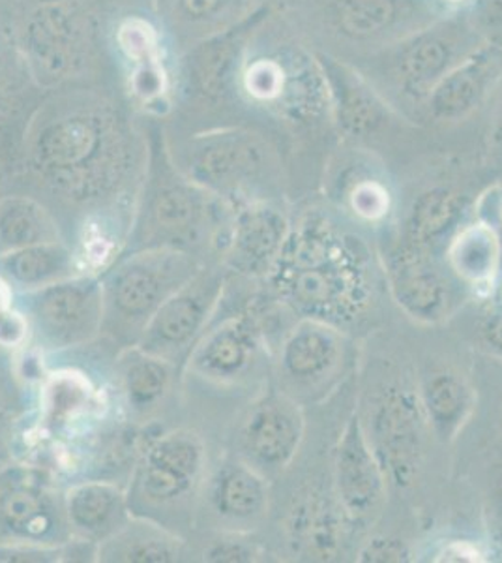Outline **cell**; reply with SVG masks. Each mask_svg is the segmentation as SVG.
Wrapping results in <instances>:
<instances>
[{
  "instance_id": "cell-1",
  "label": "cell",
  "mask_w": 502,
  "mask_h": 563,
  "mask_svg": "<svg viewBox=\"0 0 502 563\" xmlns=\"http://www.w3.org/2000/svg\"><path fill=\"white\" fill-rule=\"evenodd\" d=\"M276 299L300 318L349 331L376 301V271L362 241L321 211L305 212L267 276Z\"/></svg>"
},
{
  "instance_id": "cell-2",
  "label": "cell",
  "mask_w": 502,
  "mask_h": 563,
  "mask_svg": "<svg viewBox=\"0 0 502 563\" xmlns=\"http://www.w3.org/2000/svg\"><path fill=\"white\" fill-rule=\"evenodd\" d=\"M32 169L71 203H96L124 183L130 169L126 140L111 119L74 111L49 121L34 135Z\"/></svg>"
},
{
  "instance_id": "cell-3",
  "label": "cell",
  "mask_w": 502,
  "mask_h": 563,
  "mask_svg": "<svg viewBox=\"0 0 502 563\" xmlns=\"http://www.w3.org/2000/svg\"><path fill=\"white\" fill-rule=\"evenodd\" d=\"M209 467V449L196 430L172 429L153 435L130 472V515L182 536V528H191L198 515Z\"/></svg>"
},
{
  "instance_id": "cell-4",
  "label": "cell",
  "mask_w": 502,
  "mask_h": 563,
  "mask_svg": "<svg viewBox=\"0 0 502 563\" xmlns=\"http://www.w3.org/2000/svg\"><path fill=\"white\" fill-rule=\"evenodd\" d=\"M209 262L182 250H140L119 254L100 273L102 334L119 352L137 344L161 305Z\"/></svg>"
},
{
  "instance_id": "cell-5",
  "label": "cell",
  "mask_w": 502,
  "mask_h": 563,
  "mask_svg": "<svg viewBox=\"0 0 502 563\" xmlns=\"http://www.w3.org/2000/svg\"><path fill=\"white\" fill-rule=\"evenodd\" d=\"M231 217L233 211L227 212L222 199L190 179L159 180L119 254L171 249L214 262L210 254L217 252L222 257Z\"/></svg>"
},
{
  "instance_id": "cell-6",
  "label": "cell",
  "mask_w": 502,
  "mask_h": 563,
  "mask_svg": "<svg viewBox=\"0 0 502 563\" xmlns=\"http://www.w3.org/2000/svg\"><path fill=\"white\" fill-rule=\"evenodd\" d=\"M355 366L349 333L326 321L299 318L281 339L274 361L278 389L297 402L321 404Z\"/></svg>"
},
{
  "instance_id": "cell-7",
  "label": "cell",
  "mask_w": 502,
  "mask_h": 563,
  "mask_svg": "<svg viewBox=\"0 0 502 563\" xmlns=\"http://www.w3.org/2000/svg\"><path fill=\"white\" fill-rule=\"evenodd\" d=\"M360 417L388 485L401 490L413 487L424 470L432 438L416 384L392 379L379 385L366 416Z\"/></svg>"
},
{
  "instance_id": "cell-8",
  "label": "cell",
  "mask_w": 502,
  "mask_h": 563,
  "mask_svg": "<svg viewBox=\"0 0 502 563\" xmlns=\"http://www.w3.org/2000/svg\"><path fill=\"white\" fill-rule=\"evenodd\" d=\"M13 307L25 316L29 339L40 350H74L87 346L102 334L100 275L79 273L44 288L15 291Z\"/></svg>"
},
{
  "instance_id": "cell-9",
  "label": "cell",
  "mask_w": 502,
  "mask_h": 563,
  "mask_svg": "<svg viewBox=\"0 0 502 563\" xmlns=\"http://www.w3.org/2000/svg\"><path fill=\"white\" fill-rule=\"evenodd\" d=\"M482 36L467 20L435 21L382 53L387 79L405 97L426 100L433 87L477 52Z\"/></svg>"
},
{
  "instance_id": "cell-10",
  "label": "cell",
  "mask_w": 502,
  "mask_h": 563,
  "mask_svg": "<svg viewBox=\"0 0 502 563\" xmlns=\"http://www.w3.org/2000/svg\"><path fill=\"white\" fill-rule=\"evenodd\" d=\"M230 276L217 260L203 265L198 275L161 305L135 346L175 366L185 365L191 347L214 320Z\"/></svg>"
},
{
  "instance_id": "cell-11",
  "label": "cell",
  "mask_w": 502,
  "mask_h": 563,
  "mask_svg": "<svg viewBox=\"0 0 502 563\" xmlns=\"http://www.w3.org/2000/svg\"><path fill=\"white\" fill-rule=\"evenodd\" d=\"M268 340L261 312L242 308L222 320H212L185 361V378L212 387H238L259 372L267 357Z\"/></svg>"
},
{
  "instance_id": "cell-12",
  "label": "cell",
  "mask_w": 502,
  "mask_h": 563,
  "mask_svg": "<svg viewBox=\"0 0 502 563\" xmlns=\"http://www.w3.org/2000/svg\"><path fill=\"white\" fill-rule=\"evenodd\" d=\"M304 434L302 404L278 387H267L236 427L235 455L270 479L293 464Z\"/></svg>"
},
{
  "instance_id": "cell-13",
  "label": "cell",
  "mask_w": 502,
  "mask_h": 563,
  "mask_svg": "<svg viewBox=\"0 0 502 563\" xmlns=\"http://www.w3.org/2000/svg\"><path fill=\"white\" fill-rule=\"evenodd\" d=\"M0 543L40 547L70 543L64 496L57 498L38 470L10 467L0 474Z\"/></svg>"
},
{
  "instance_id": "cell-14",
  "label": "cell",
  "mask_w": 502,
  "mask_h": 563,
  "mask_svg": "<svg viewBox=\"0 0 502 563\" xmlns=\"http://www.w3.org/2000/svg\"><path fill=\"white\" fill-rule=\"evenodd\" d=\"M388 487L360 411H353L337 438L332 461V490L353 530L368 528L381 517Z\"/></svg>"
},
{
  "instance_id": "cell-15",
  "label": "cell",
  "mask_w": 502,
  "mask_h": 563,
  "mask_svg": "<svg viewBox=\"0 0 502 563\" xmlns=\"http://www.w3.org/2000/svg\"><path fill=\"white\" fill-rule=\"evenodd\" d=\"M384 280L392 301L411 320L435 325L454 310V276L427 254L405 243L395 244L384 257Z\"/></svg>"
},
{
  "instance_id": "cell-16",
  "label": "cell",
  "mask_w": 502,
  "mask_h": 563,
  "mask_svg": "<svg viewBox=\"0 0 502 563\" xmlns=\"http://www.w3.org/2000/svg\"><path fill=\"white\" fill-rule=\"evenodd\" d=\"M270 483L238 456H227L209 467L198 512H204L217 531L249 533L267 519Z\"/></svg>"
},
{
  "instance_id": "cell-17",
  "label": "cell",
  "mask_w": 502,
  "mask_h": 563,
  "mask_svg": "<svg viewBox=\"0 0 502 563\" xmlns=\"http://www.w3.org/2000/svg\"><path fill=\"white\" fill-rule=\"evenodd\" d=\"M325 18L344 38L392 45L437 21V0H323Z\"/></svg>"
},
{
  "instance_id": "cell-18",
  "label": "cell",
  "mask_w": 502,
  "mask_h": 563,
  "mask_svg": "<svg viewBox=\"0 0 502 563\" xmlns=\"http://www.w3.org/2000/svg\"><path fill=\"white\" fill-rule=\"evenodd\" d=\"M291 225L286 212L263 199L235 207L220 262L230 275L267 280L286 246Z\"/></svg>"
},
{
  "instance_id": "cell-19",
  "label": "cell",
  "mask_w": 502,
  "mask_h": 563,
  "mask_svg": "<svg viewBox=\"0 0 502 563\" xmlns=\"http://www.w3.org/2000/svg\"><path fill=\"white\" fill-rule=\"evenodd\" d=\"M267 153L259 141L242 132H223L199 140L186 154V175L217 198L244 196L261 179Z\"/></svg>"
},
{
  "instance_id": "cell-20",
  "label": "cell",
  "mask_w": 502,
  "mask_h": 563,
  "mask_svg": "<svg viewBox=\"0 0 502 563\" xmlns=\"http://www.w3.org/2000/svg\"><path fill=\"white\" fill-rule=\"evenodd\" d=\"M287 544L297 558L332 562L344 552L349 520L337 504L334 490L308 487L294 496L286 515Z\"/></svg>"
},
{
  "instance_id": "cell-21",
  "label": "cell",
  "mask_w": 502,
  "mask_h": 563,
  "mask_svg": "<svg viewBox=\"0 0 502 563\" xmlns=\"http://www.w3.org/2000/svg\"><path fill=\"white\" fill-rule=\"evenodd\" d=\"M502 76V44L480 45L451 68L426 97L433 121H459L472 113Z\"/></svg>"
},
{
  "instance_id": "cell-22",
  "label": "cell",
  "mask_w": 502,
  "mask_h": 563,
  "mask_svg": "<svg viewBox=\"0 0 502 563\" xmlns=\"http://www.w3.org/2000/svg\"><path fill=\"white\" fill-rule=\"evenodd\" d=\"M414 384L433 438L454 442L477 408V393L469 378L456 366L439 365L422 372Z\"/></svg>"
},
{
  "instance_id": "cell-23",
  "label": "cell",
  "mask_w": 502,
  "mask_h": 563,
  "mask_svg": "<svg viewBox=\"0 0 502 563\" xmlns=\"http://www.w3.org/2000/svg\"><path fill=\"white\" fill-rule=\"evenodd\" d=\"M64 512L71 538L102 543L132 519L126 488L115 481H81L64 493Z\"/></svg>"
},
{
  "instance_id": "cell-24",
  "label": "cell",
  "mask_w": 502,
  "mask_h": 563,
  "mask_svg": "<svg viewBox=\"0 0 502 563\" xmlns=\"http://www.w3.org/2000/svg\"><path fill=\"white\" fill-rule=\"evenodd\" d=\"M317 58L339 130L347 137H368L379 132L390 119V111L376 90L336 58L328 55Z\"/></svg>"
},
{
  "instance_id": "cell-25",
  "label": "cell",
  "mask_w": 502,
  "mask_h": 563,
  "mask_svg": "<svg viewBox=\"0 0 502 563\" xmlns=\"http://www.w3.org/2000/svg\"><path fill=\"white\" fill-rule=\"evenodd\" d=\"M443 254L446 269L459 286L482 295L495 289L502 271V241L491 222L461 225Z\"/></svg>"
},
{
  "instance_id": "cell-26",
  "label": "cell",
  "mask_w": 502,
  "mask_h": 563,
  "mask_svg": "<svg viewBox=\"0 0 502 563\" xmlns=\"http://www.w3.org/2000/svg\"><path fill=\"white\" fill-rule=\"evenodd\" d=\"M471 201L450 188H433L420 194L405 218L401 243L427 254L445 250L461 225L467 224Z\"/></svg>"
},
{
  "instance_id": "cell-27",
  "label": "cell",
  "mask_w": 502,
  "mask_h": 563,
  "mask_svg": "<svg viewBox=\"0 0 502 563\" xmlns=\"http://www.w3.org/2000/svg\"><path fill=\"white\" fill-rule=\"evenodd\" d=\"M177 366L143 352L141 347H126L116 357V379L121 385L122 398L135 419H150L166 404Z\"/></svg>"
},
{
  "instance_id": "cell-28",
  "label": "cell",
  "mask_w": 502,
  "mask_h": 563,
  "mask_svg": "<svg viewBox=\"0 0 502 563\" xmlns=\"http://www.w3.org/2000/svg\"><path fill=\"white\" fill-rule=\"evenodd\" d=\"M186 539L153 520L132 517L111 538L98 543L100 562L172 563L185 556Z\"/></svg>"
},
{
  "instance_id": "cell-29",
  "label": "cell",
  "mask_w": 502,
  "mask_h": 563,
  "mask_svg": "<svg viewBox=\"0 0 502 563\" xmlns=\"http://www.w3.org/2000/svg\"><path fill=\"white\" fill-rule=\"evenodd\" d=\"M79 273L83 271H79L76 250L63 239L32 244L0 256V278H4L13 291L44 288Z\"/></svg>"
},
{
  "instance_id": "cell-30",
  "label": "cell",
  "mask_w": 502,
  "mask_h": 563,
  "mask_svg": "<svg viewBox=\"0 0 502 563\" xmlns=\"http://www.w3.org/2000/svg\"><path fill=\"white\" fill-rule=\"evenodd\" d=\"M58 239L63 238L55 218L36 199L25 196L0 199V256Z\"/></svg>"
},
{
  "instance_id": "cell-31",
  "label": "cell",
  "mask_w": 502,
  "mask_h": 563,
  "mask_svg": "<svg viewBox=\"0 0 502 563\" xmlns=\"http://www.w3.org/2000/svg\"><path fill=\"white\" fill-rule=\"evenodd\" d=\"M96 406L94 389L77 372L52 374L42 393V421L47 434H58L71 422L89 416Z\"/></svg>"
},
{
  "instance_id": "cell-32",
  "label": "cell",
  "mask_w": 502,
  "mask_h": 563,
  "mask_svg": "<svg viewBox=\"0 0 502 563\" xmlns=\"http://www.w3.org/2000/svg\"><path fill=\"white\" fill-rule=\"evenodd\" d=\"M249 29L252 25L242 26L235 33L225 34L223 38L212 42L204 53H201V57L196 63V76L204 95L214 97L227 89L231 71L235 70L236 58L241 55L244 33Z\"/></svg>"
},
{
  "instance_id": "cell-33",
  "label": "cell",
  "mask_w": 502,
  "mask_h": 563,
  "mask_svg": "<svg viewBox=\"0 0 502 563\" xmlns=\"http://www.w3.org/2000/svg\"><path fill=\"white\" fill-rule=\"evenodd\" d=\"M121 42L127 55L141 65L135 74V92L145 100L158 97L164 89V74L159 71L153 31L145 23L130 21L122 26Z\"/></svg>"
},
{
  "instance_id": "cell-34",
  "label": "cell",
  "mask_w": 502,
  "mask_h": 563,
  "mask_svg": "<svg viewBox=\"0 0 502 563\" xmlns=\"http://www.w3.org/2000/svg\"><path fill=\"white\" fill-rule=\"evenodd\" d=\"M74 26L66 20L64 13L49 12L40 18L38 23L32 26V47L38 52L49 66L64 65L71 55V47L76 44L74 40Z\"/></svg>"
},
{
  "instance_id": "cell-35",
  "label": "cell",
  "mask_w": 502,
  "mask_h": 563,
  "mask_svg": "<svg viewBox=\"0 0 502 563\" xmlns=\"http://www.w3.org/2000/svg\"><path fill=\"white\" fill-rule=\"evenodd\" d=\"M246 533H233V531H220L214 541L203 551L204 562L214 563H252L259 562L263 551L259 544L244 539Z\"/></svg>"
},
{
  "instance_id": "cell-36",
  "label": "cell",
  "mask_w": 502,
  "mask_h": 563,
  "mask_svg": "<svg viewBox=\"0 0 502 563\" xmlns=\"http://www.w3.org/2000/svg\"><path fill=\"white\" fill-rule=\"evenodd\" d=\"M350 211L364 222H381L390 212V194L377 180H362L349 194Z\"/></svg>"
},
{
  "instance_id": "cell-37",
  "label": "cell",
  "mask_w": 502,
  "mask_h": 563,
  "mask_svg": "<svg viewBox=\"0 0 502 563\" xmlns=\"http://www.w3.org/2000/svg\"><path fill=\"white\" fill-rule=\"evenodd\" d=\"M413 560L411 544L405 539L390 536L368 539L356 554V562L360 563H409Z\"/></svg>"
},
{
  "instance_id": "cell-38",
  "label": "cell",
  "mask_w": 502,
  "mask_h": 563,
  "mask_svg": "<svg viewBox=\"0 0 502 563\" xmlns=\"http://www.w3.org/2000/svg\"><path fill=\"white\" fill-rule=\"evenodd\" d=\"M433 562H490V549L472 539H446L433 552Z\"/></svg>"
},
{
  "instance_id": "cell-39",
  "label": "cell",
  "mask_w": 502,
  "mask_h": 563,
  "mask_svg": "<svg viewBox=\"0 0 502 563\" xmlns=\"http://www.w3.org/2000/svg\"><path fill=\"white\" fill-rule=\"evenodd\" d=\"M246 84H248L249 92L254 97L272 98L283 87V71H281L280 66L263 60V63H257V65L249 68Z\"/></svg>"
},
{
  "instance_id": "cell-40",
  "label": "cell",
  "mask_w": 502,
  "mask_h": 563,
  "mask_svg": "<svg viewBox=\"0 0 502 563\" xmlns=\"http://www.w3.org/2000/svg\"><path fill=\"white\" fill-rule=\"evenodd\" d=\"M480 340L482 346L502 361V301L483 312L480 321Z\"/></svg>"
},
{
  "instance_id": "cell-41",
  "label": "cell",
  "mask_w": 502,
  "mask_h": 563,
  "mask_svg": "<svg viewBox=\"0 0 502 563\" xmlns=\"http://www.w3.org/2000/svg\"><path fill=\"white\" fill-rule=\"evenodd\" d=\"M29 340V325L25 316L18 308L12 307L4 314H0V347H18Z\"/></svg>"
},
{
  "instance_id": "cell-42",
  "label": "cell",
  "mask_w": 502,
  "mask_h": 563,
  "mask_svg": "<svg viewBox=\"0 0 502 563\" xmlns=\"http://www.w3.org/2000/svg\"><path fill=\"white\" fill-rule=\"evenodd\" d=\"M227 0H182L186 13L193 20H204L225 7Z\"/></svg>"
},
{
  "instance_id": "cell-43",
  "label": "cell",
  "mask_w": 502,
  "mask_h": 563,
  "mask_svg": "<svg viewBox=\"0 0 502 563\" xmlns=\"http://www.w3.org/2000/svg\"><path fill=\"white\" fill-rule=\"evenodd\" d=\"M15 291L4 278H0V314H4L7 310L13 307Z\"/></svg>"
},
{
  "instance_id": "cell-44",
  "label": "cell",
  "mask_w": 502,
  "mask_h": 563,
  "mask_svg": "<svg viewBox=\"0 0 502 563\" xmlns=\"http://www.w3.org/2000/svg\"><path fill=\"white\" fill-rule=\"evenodd\" d=\"M493 501H495L497 511L502 517V466L497 474L495 483H493Z\"/></svg>"
},
{
  "instance_id": "cell-45",
  "label": "cell",
  "mask_w": 502,
  "mask_h": 563,
  "mask_svg": "<svg viewBox=\"0 0 502 563\" xmlns=\"http://www.w3.org/2000/svg\"><path fill=\"white\" fill-rule=\"evenodd\" d=\"M7 429H8V417H7V408H4V402L0 400V445L4 443V438H7Z\"/></svg>"
},
{
  "instance_id": "cell-46",
  "label": "cell",
  "mask_w": 502,
  "mask_h": 563,
  "mask_svg": "<svg viewBox=\"0 0 502 563\" xmlns=\"http://www.w3.org/2000/svg\"><path fill=\"white\" fill-rule=\"evenodd\" d=\"M450 2H459V0H450Z\"/></svg>"
}]
</instances>
